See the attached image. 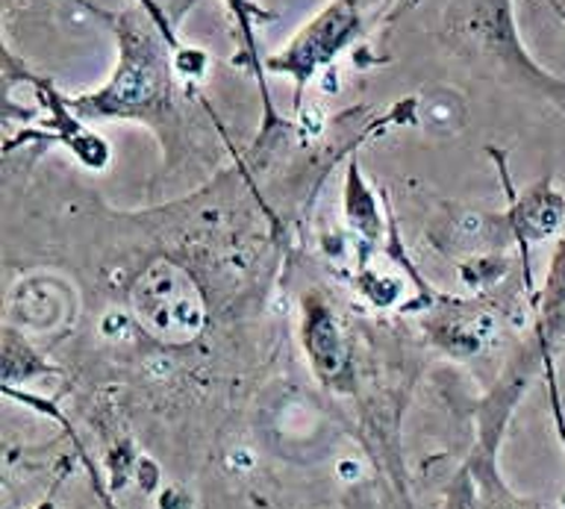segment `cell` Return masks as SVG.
Returning <instances> with one entry per match:
<instances>
[{
    "label": "cell",
    "instance_id": "8992f818",
    "mask_svg": "<svg viewBox=\"0 0 565 509\" xmlns=\"http://www.w3.org/2000/svg\"><path fill=\"white\" fill-rule=\"evenodd\" d=\"M344 215H348V224L356 230V236H360L362 242H377V201H374V192H371L369 185H365V180H362L356 162L348 168V183H344Z\"/></svg>",
    "mask_w": 565,
    "mask_h": 509
},
{
    "label": "cell",
    "instance_id": "52a82bcc",
    "mask_svg": "<svg viewBox=\"0 0 565 509\" xmlns=\"http://www.w3.org/2000/svg\"><path fill=\"white\" fill-rule=\"evenodd\" d=\"M477 480H480V492L471 498L468 509H519V503L512 501L507 489L498 484V477L492 475V468H477Z\"/></svg>",
    "mask_w": 565,
    "mask_h": 509
},
{
    "label": "cell",
    "instance_id": "3957f363",
    "mask_svg": "<svg viewBox=\"0 0 565 509\" xmlns=\"http://www.w3.org/2000/svg\"><path fill=\"white\" fill-rule=\"evenodd\" d=\"M356 33H360V3L356 0H333L291 39L286 51L271 56L265 65H268V71L295 77L300 100V92L309 79L316 77V71L324 68L327 62H333Z\"/></svg>",
    "mask_w": 565,
    "mask_h": 509
},
{
    "label": "cell",
    "instance_id": "ba28073f",
    "mask_svg": "<svg viewBox=\"0 0 565 509\" xmlns=\"http://www.w3.org/2000/svg\"><path fill=\"white\" fill-rule=\"evenodd\" d=\"M35 509H53V501H44V503H39V507Z\"/></svg>",
    "mask_w": 565,
    "mask_h": 509
},
{
    "label": "cell",
    "instance_id": "277c9868",
    "mask_svg": "<svg viewBox=\"0 0 565 509\" xmlns=\"http://www.w3.org/2000/svg\"><path fill=\"white\" fill-rule=\"evenodd\" d=\"M303 348L309 365L324 383H335L342 374H348L351 357H348L342 327L335 321L333 309L327 307V300L318 295L303 298Z\"/></svg>",
    "mask_w": 565,
    "mask_h": 509
},
{
    "label": "cell",
    "instance_id": "7a4b0ae2",
    "mask_svg": "<svg viewBox=\"0 0 565 509\" xmlns=\"http://www.w3.org/2000/svg\"><path fill=\"white\" fill-rule=\"evenodd\" d=\"M132 316L162 344H189L203 333L210 309L201 286L183 265L159 256L136 277L130 289Z\"/></svg>",
    "mask_w": 565,
    "mask_h": 509
},
{
    "label": "cell",
    "instance_id": "5b68a950",
    "mask_svg": "<svg viewBox=\"0 0 565 509\" xmlns=\"http://www.w3.org/2000/svg\"><path fill=\"white\" fill-rule=\"evenodd\" d=\"M512 201V230L519 236L521 245L527 242H539V238L556 233V227L565 219V201L551 189V183H536L533 189L515 198L510 189Z\"/></svg>",
    "mask_w": 565,
    "mask_h": 509
},
{
    "label": "cell",
    "instance_id": "6da1fadb",
    "mask_svg": "<svg viewBox=\"0 0 565 509\" xmlns=\"http://www.w3.org/2000/svg\"><path fill=\"white\" fill-rule=\"evenodd\" d=\"M118 68L95 95L71 100L79 118H150L171 100V62L168 39L139 12L118 18Z\"/></svg>",
    "mask_w": 565,
    "mask_h": 509
}]
</instances>
